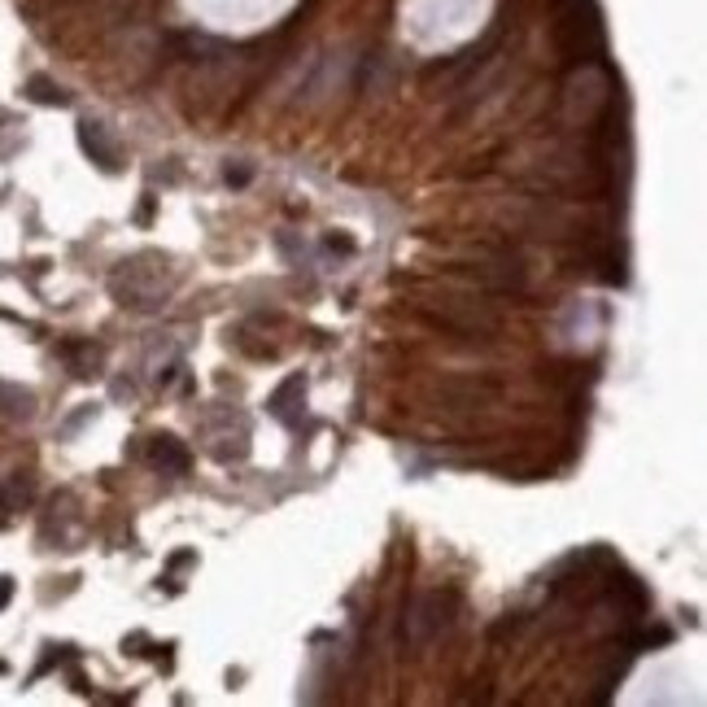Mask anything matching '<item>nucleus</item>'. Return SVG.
<instances>
[{
  "label": "nucleus",
  "mask_w": 707,
  "mask_h": 707,
  "mask_svg": "<svg viewBox=\"0 0 707 707\" xmlns=\"http://www.w3.org/2000/svg\"><path fill=\"white\" fill-rule=\"evenodd\" d=\"M555 40H559V53L568 57L572 66L603 62L607 35H603V14H598L594 0H563L559 22H555Z\"/></svg>",
  "instance_id": "obj_1"
},
{
  "label": "nucleus",
  "mask_w": 707,
  "mask_h": 707,
  "mask_svg": "<svg viewBox=\"0 0 707 707\" xmlns=\"http://www.w3.org/2000/svg\"><path fill=\"white\" fill-rule=\"evenodd\" d=\"M450 625H454V594L433 590V594H419L415 603L406 607L402 638H406V646H428V642H437Z\"/></svg>",
  "instance_id": "obj_2"
},
{
  "label": "nucleus",
  "mask_w": 707,
  "mask_h": 707,
  "mask_svg": "<svg viewBox=\"0 0 707 707\" xmlns=\"http://www.w3.org/2000/svg\"><path fill=\"white\" fill-rule=\"evenodd\" d=\"M428 319L446 332H463V337H494L498 332V315L476 302H463V297H446L437 310H428Z\"/></svg>",
  "instance_id": "obj_3"
},
{
  "label": "nucleus",
  "mask_w": 707,
  "mask_h": 707,
  "mask_svg": "<svg viewBox=\"0 0 707 707\" xmlns=\"http://www.w3.org/2000/svg\"><path fill=\"white\" fill-rule=\"evenodd\" d=\"M110 293L118 297V306H131V310H149L158 306L166 297V284H149V271H145V258H131L123 267L114 271L110 280Z\"/></svg>",
  "instance_id": "obj_4"
},
{
  "label": "nucleus",
  "mask_w": 707,
  "mask_h": 707,
  "mask_svg": "<svg viewBox=\"0 0 707 707\" xmlns=\"http://www.w3.org/2000/svg\"><path fill=\"white\" fill-rule=\"evenodd\" d=\"M467 275H472L476 284H485V289H494V293H520L524 289V262L515 254H489V258L476 262V267H467Z\"/></svg>",
  "instance_id": "obj_5"
},
{
  "label": "nucleus",
  "mask_w": 707,
  "mask_h": 707,
  "mask_svg": "<svg viewBox=\"0 0 707 707\" xmlns=\"http://www.w3.org/2000/svg\"><path fill=\"white\" fill-rule=\"evenodd\" d=\"M75 136H79V149L88 153V158L97 162L101 171H118V153H114V145H110V136H105L101 123H92V118H79Z\"/></svg>",
  "instance_id": "obj_6"
},
{
  "label": "nucleus",
  "mask_w": 707,
  "mask_h": 707,
  "mask_svg": "<svg viewBox=\"0 0 707 707\" xmlns=\"http://www.w3.org/2000/svg\"><path fill=\"white\" fill-rule=\"evenodd\" d=\"M35 502V476L31 472H9L0 481V515H18Z\"/></svg>",
  "instance_id": "obj_7"
},
{
  "label": "nucleus",
  "mask_w": 707,
  "mask_h": 707,
  "mask_svg": "<svg viewBox=\"0 0 707 707\" xmlns=\"http://www.w3.org/2000/svg\"><path fill=\"white\" fill-rule=\"evenodd\" d=\"M306 402V380L302 376H289L280 389L271 393V402H267V411L280 419V424H289V428H297V406Z\"/></svg>",
  "instance_id": "obj_8"
},
{
  "label": "nucleus",
  "mask_w": 707,
  "mask_h": 707,
  "mask_svg": "<svg viewBox=\"0 0 707 707\" xmlns=\"http://www.w3.org/2000/svg\"><path fill=\"white\" fill-rule=\"evenodd\" d=\"M35 415V393L22 389V385H9V380H0V419H9V424H27Z\"/></svg>",
  "instance_id": "obj_9"
},
{
  "label": "nucleus",
  "mask_w": 707,
  "mask_h": 707,
  "mask_svg": "<svg viewBox=\"0 0 707 707\" xmlns=\"http://www.w3.org/2000/svg\"><path fill=\"white\" fill-rule=\"evenodd\" d=\"M149 463L158 467V472H175V476H184L188 472V450H184V441H175V437H153V446H149Z\"/></svg>",
  "instance_id": "obj_10"
},
{
  "label": "nucleus",
  "mask_w": 707,
  "mask_h": 707,
  "mask_svg": "<svg viewBox=\"0 0 707 707\" xmlns=\"http://www.w3.org/2000/svg\"><path fill=\"white\" fill-rule=\"evenodd\" d=\"M62 358L79 380H92L101 371V345H92V341H62Z\"/></svg>",
  "instance_id": "obj_11"
},
{
  "label": "nucleus",
  "mask_w": 707,
  "mask_h": 707,
  "mask_svg": "<svg viewBox=\"0 0 707 707\" xmlns=\"http://www.w3.org/2000/svg\"><path fill=\"white\" fill-rule=\"evenodd\" d=\"M27 97H31L35 105H57V110H62V105H70V92L57 88L49 75H31V79H27Z\"/></svg>",
  "instance_id": "obj_12"
},
{
  "label": "nucleus",
  "mask_w": 707,
  "mask_h": 707,
  "mask_svg": "<svg viewBox=\"0 0 707 707\" xmlns=\"http://www.w3.org/2000/svg\"><path fill=\"white\" fill-rule=\"evenodd\" d=\"M9 603H14V581H9V577H0V611H5Z\"/></svg>",
  "instance_id": "obj_13"
},
{
  "label": "nucleus",
  "mask_w": 707,
  "mask_h": 707,
  "mask_svg": "<svg viewBox=\"0 0 707 707\" xmlns=\"http://www.w3.org/2000/svg\"><path fill=\"white\" fill-rule=\"evenodd\" d=\"M136 219H140V223H149V219H153V197H145V206H140Z\"/></svg>",
  "instance_id": "obj_14"
}]
</instances>
